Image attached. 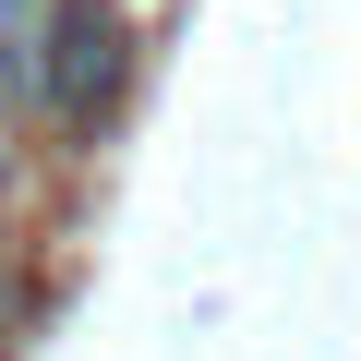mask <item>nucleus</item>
<instances>
[{
  "label": "nucleus",
  "mask_w": 361,
  "mask_h": 361,
  "mask_svg": "<svg viewBox=\"0 0 361 361\" xmlns=\"http://www.w3.org/2000/svg\"><path fill=\"white\" fill-rule=\"evenodd\" d=\"M0 73H37V0H0Z\"/></svg>",
  "instance_id": "f257e3e1"
}]
</instances>
